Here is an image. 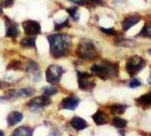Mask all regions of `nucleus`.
Wrapping results in <instances>:
<instances>
[{
    "label": "nucleus",
    "instance_id": "9",
    "mask_svg": "<svg viewBox=\"0 0 151 136\" xmlns=\"http://www.w3.org/2000/svg\"><path fill=\"white\" fill-rule=\"evenodd\" d=\"M25 72L30 75L31 79L34 81V82H39L40 81V77H41V70L39 68V65L35 61L29 60L27 64L25 65Z\"/></svg>",
    "mask_w": 151,
    "mask_h": 136
},
{
    "label": "nucleus",
    "instance_id": "3",
    "mask_svg": "<svg viewBox=\"0 0 151 136\" xmlns=\"http://www.w3.org/2000/svg\"><path fill=\"white\" fill-rule=\"evenodd\" d=\"M77 56L84 60H94L98 56L97 49L90 40H82L77 47Z\"/></svg>",
    "mask_w": 151,
    "mask_h": 136
},
{
    "label": "nucleus",
    "instance_id": "4",
    "mask_svg": "<svg viewBox=\"0 0 151 136\" xmlns=\"http://www.w3.org/2000/svg\"><path fill=\"white\" fill-rule=\"evenodd\" d=\"M77 83L78 87L82 91L91 92L96 86V79L93 75L86 72H77Z\"/></svg>",
    "mask_w": 151,
    "mask_h": 136
},
{
    "label": "nucleus",
    "instance_id": "6",
    "mask_svg": "<svg viewBox=\"0 0 151 136\" xmlns=\"http://www.w3.org/2000/svg\"><path fill=\"white\" fill-rule=\"evenodd\" d=\"M64 68L58 66V65H50L45 70V78L47 82L50 84L59 83L61 76L64 74Z\"/></svg>",
    "mask_w": 151,
    "mask_h": 136
},
{
    "label": "nucleus",
    "instance_id": "26",
    "mask_svg": "<svg viewBox=\"0 0 151 136\" xmlns=\"http://www.w3.org/2000/svg\"><path fill=\"white\" fill-rule=\"evenodd\" d=\"M129 87H132V89H136V87H139V86H141V82L135 78V77H133L132 79H131V82H129Z\"/></svg>",
    "mask_w": 151,
    "mask_h": 136
},
{
    "label": "nucleus",
    "instance_id": "15",
    "mask_svg": "<svg viewBox=\"0 0 151 136\" xmlns=\"http://www.w3.org/2000/svg\"><path fill=\"white\" fill-rule=\"evenodd\" d=\"M92 119H93V121L96 122V125L101 126V125H105V124H107V121H108V117H107V115L104 112V111L98 110L97 112L92 116Z\"/></svg>",
    "mask_w": 151,
    "mask_h": 136
},
{
    "label": "nucleus",
    "instance_id": "23",
    "mask_svg": "<svg viewBox=\"0 0 151 136\" xmlns=\"http://www.w3.org/2000/svg\"><path fill=\"white\" fill-rule=\"evenodd\" d=\"M42 92H43V95L45 97H51V95H55V94H57V89L55 87V86H45L42 89Z\"/></svg>",
    "mask_w": 151,
    "mask_h": 136
},
{
    "label": "nucleus",
    "instance_id": "1",
    "mask_svg": "<svg viewBox=\"0 0 151 136\" xmlns=\"http://www.w3.org/2000/svg\"><path fill=\"white\" fill-rule=\"evenodd\" d=\"M50 44V52L53 58L65 57L70 49L72 39L67 34H51L48 37Z\"/></svg>",
    "mask_w": 151,
    "mask_h": 136
},
{
    "label": "nucleus",
    "instance_id": "11",
    "mask_svg": "<svg viewBox=\"0 0 151 136\" xmlns=\"http://www.w3.org/2000/svg\"><path fill=\"white\" fill-rule=\"evenodd\" d=\"M5 26H6V37L7 38L15 39L18 37L19 30H18V26L16 23L10 21L9 18H5Z\"/></svg>",
    "mask_w": 151,
    "mask_h": 136
},
{
    "label": "nucleus",
    "instance_id": "24",
    "mask_svg": "<svg viewBox=\"0 0 151 136\" xmlns=\"http://www.w3.org/2000/svg\"><path fill=\"white\" fill-rule=\"evenodd\" d=\"M67 13L69 16L73 18V21H77L80 18V14H78V8L77 7H70L67 9Z\"/></svg>",
    "mask_w": 151,
    "mask_h": 136
},
{
    "label": "nucleus",
    "instance_id": "19",
    "mask_svg": "<svg viewBox=\"0 0 151 136\" xmlns=\"http://www.w3.org/2000/svg\"><path fill=\"white\" fill-rule=\"evenodd\" d=\"M137 37L151 39V22H148L144 24V26L142 27L141 32L137 34Z\"/></svg>",
    "mask_w": 151,
    "mask_h": 136
},
{
    "label": "nucleus",
    "instance_id": "2",
    "mask_svg": "<svg viewBox=\"0 0 151 136\" xmlns=\"http://www.w3.org/2000/svg\"><path fill=\"white\" fill-rule=\"evenodd\" d=\"M93 75L100 77L101 79H110L118 76V64L110 61H102L100 64H94L91 67Z\"/></svg>",
    "mask_w": 151,
    "mask_h": 136
},
{
    "label": "nucleus",
    "instance_id": "5",
    "mask_svg": "<svg viewBox=\"0 0 151 136\" xmlns=\"http://www.w3.org/2000/svg\"><path fill=\"white\" fill-rule=\"evenodd\" d=\"M145 65V60L142 57L139 56H132L129 57L127 62H126V72L129 73V76H135L140 70H142Z\"/></svg>",
    "mask_w": 151,
    "mask_h": 136
},
{
    "label": "nucleus",
    "instance_id": "29",
    "mask_svg": "<svg viewBox=\"0 0 151 136\" xmlns=\"http://www.w3.org/2000/svg\"><path fill=\"white\" fill-rule=\"evenodd\" d=\"M13 4H14V0H0V5L2 8L10 7V6H13Z\"/></svg>",
    "mask_w": 151,
    "mask_h": 136
},
{
    "label": "nucleus",
    "instance_id": "25",
    "mask_svg": "<svg viewBox=\"0 0 151 136\" xmlns=\"http://www.w3.org/2000/svg\"><path fill=\"white\" fill-rule=\"evenodd\" d=\"M68 26V21H64L63 23H58V22H55V30L56 31H59V30H63L64 27H66Z\"/></svg>",
    "mask_w": 151,
    "mask_h": 136
},
{
    "label": "nucleus",
    "instance_id": "27",
    "mask_svg": "<svg viewBox=\"0 0 151 136\" xmlns=\"http://www.w3.org/2000/svg\"><path fill=\"white\" fill-rule=\"evenodd\" d=\"M21 68V62L18 60H13L8 65L7 69H19Z\"/></svg>",
    "mask_w": 151,
    "mask_h": 136
},
{
    "label": "nucleus",
    "instance_id": "17",
    "mask_svg": "<svg viewBox=\"0 0 151 136\" xmlns=\"http://www.w3.org/2000/svg\"><path fill=\"white\" fill-rule=\"evenodd\" d=\"M136 105L140 107H150L151 106V92L150 93H147L142 97L137 98L135 100Z\"/></svg>",
    "mask_w": 151,
    "mask_h": 136
},
{
    "label": "nucleus",
    "instance_id": "32",
    "mask_svg": "<svg viewBox=\"0 0 151 136\" xmlns=\"http://www.w3.org/2000/svg\"><path fill=\"white\" fill-rule=\"evenodd\" d=\"M148 83L151 84V75H150V78H149V81H148Z\"/></svg>",
    "mask_w": 151,
    "mask_h": 136
},
{
    "label": "nucleus",
    "instance_id": "16",
    "mask_svg": "<svg viewBox=\"0 0 151 136\" xmlns=\"http://www.w3.org/2000/svg\"><path fill=\"white\" fill-rule=\"evenodd\" d=\"M32 134H33L32 128L27 127V126H21L13 132L12 136H32Z\"/></svg>",
    "mask_w": 151,
    "mask_h": 136
},
{
    "label": "nucleus",
    "instance_id": "18",
    "mask_svg": "<svg viewBox=\"0 0 151 136\" xmlns=\"http://www.w3.org/2000/svg\"><path fill=\"white\" fill-rule=\"evenodd\" d=\"M126 108L127 106L126 105H122V103H114L111 106L109 107V110H110V112L113 113V115H123V113L125 112V110H126Z\"/></svg>",
    "mask_w": 151,
    "mask_h": 136
},
{
    "label": "nucleus",
    "instance_id": "12",
    "mask_svg": "<svg viewBox=\"0 0 151 136\" xmlns=\"http://www.w3.org/2000/svg\"><path fill=\"white\" fill-rule=\"evenodd\" d=\"M140 16L137 15H132V16H129V17H126V18H124V21L122 23V26H123V30L124 31H129L132 26H134L136 25L137 23L140 22Z\"/></svg>",
    "mask_w": 151,
    "mask_h": 136
},
{
    "label": "nucleus",
    "instance_id": "30",
    "mask_svg": "<svg viewBox=\"0 0 151 136\" xmlns=\"http://www.w3.org/2000/svg\"><path fill=\"white\" fill-rule=\"evenodd\" d=\"M0 136H5V134H4V132H2V130H0Z\"/></svg>",
    "mask_w": 151,
    "mask_h": 136
},
{
    "label": "nucleus",
    "instance_id": "20",
    "mask_svg": "<svg viewBox=\"0 0 151 136\" xmlns=\"http://www.w3.org/2000/svg\"><path fill=\"white\" fill-rule=\"evenodd\" d=\"M21 45L24 48H35V37H29L26 39H23Z\"/></svg>",
    "mask_w": 151,
    "mask_h": 136
},
{
    "label": "nucleus",
    "instance_id": "21",
    "mask_svg": "<svg viewBox=\"0 0 151 136\" xmlns=\"http://www.w3.org/2000/svg\"><path fill=\"white\" fill-rule=\"evenodd\" d=\"M113 125L116 127V128H125L126 127V125H127V121L125 120V119H122L119 117H115L113 119Z\"/></svg>",
    "mask_w": 151,
    "mask_h": 136
},
{
    "label": "nucleus",
    "instance_id": "10",
    "mask_svg": "<svg viewBox=\"0 0 151 136\" xmlns=\"http://www.w3.org/2000/svg\"><path fill=\"white\" fill-rule=\"evenodd\" d=\"M80 99L75 97V95H70L67 98L63 99V101L60 102V108L61 109H67V110H75L76 108L80 105Z\"/></svg>",
    "mask_w": 151,
    "mask_h": 136
},
{
    "label": "nucleus",
    "instance_id": "33",
    "mask_svg": "<svg viewBox=\"0 0 151 136\" xmlns=\"http://www.w3.org/2000/svg\"><path fill=\"white\" fill-rule=\"evenodd\" d=\"M1 85H2V83H1V82H0V87H1Z\"/></svg>",
    "mask_w": 151,
    "mask_h": 136
},
{
    "label": "nucleus",
    "instance_id": "14",
    "mask_svg": "<svg viewBox=\"0 0 151 136\" xmlns=\"http://www.w3.org/2000/svg\"><path fill=\"white\" fill-rule=\"evenodd\" d=\"M22 119H23V113L18 112V111H12L7 117L8 126H15L16 124H18L19 121H22Z\"/></svg>",
    "mask_w": 151,
    "mask_h": 136
},
{
    "label": "nucleus",
    "instance_id": "8",
    "mask_svg": "<svg viewBox=\"0 0 151 136\" xmlns=\"http://www.w3.org/2000/svg\"><path fill=\"white\" fill-rule=\"evenodd\" d=\"M24 32L29 37H35L41 32V25L37 21H25L22 24Z\"/></svg>",
    "mask_w": 151,
    "mask_h": 136
},
{
    "label": "nucleus",
    "instance_id": "31",
    "mask_svg": "<svg viewBox=\"0 0 151 136\" xmlns=\"http://www.w3.org/2000/svg\"><path fill=\"white\" fill-rule=\"evenodd\" d=\"M0 14H2V7H1V5H0Z\"/></svg>",
    "mask_w": 151,
    "mask_h": 136
},
{
    "label": "nucleus",
    "instance_id": "28",
    "mask_svg": "<svg viewBox=\"0 0 151 136\" xmlns=\"http://www.w3.org/2000/svg\"><path fill=\"white\" fill-rule=\"evenodd\" d=\"M100 31L102 32V33H105L107 35H117V32L113 29H104V27H101Z\"/></svg>",
    "mask_w": 151,
    "mask_h": 136
},
{
    "label": "nucleus",
    "instance_id": "7",
    "mask_svg": "<svg viewBox=\"0 0 151 136\" xmlns=\"http://www.w3.org/2000/svg\"><path fill=\"white\" fill-rule=\"evenodd\" d=\"M50 103H51V100H50L49 97L41 95V97H35V98L32 99L27 103V107L30 108L31 110L37 111V110H40V109H43L45 107H48Z\"/></svg>",
    "mask_w": 151,
    "mask_h": 136
},
{
    "label": "nucleus",
    "instance_id": "13",
    "mask_svg": "<svg viewBox=\"0 0 151 136\" xmlns=\"http://www.w3.org/2000/svg\"><path fill=\"white\" fill-rule=\"evenodd\" d=\"M70 126L75 130H83L88 127V122L81 117H74L70 119Z\"/></svg>",
    "mask_w": 151,
    "mask_h": 136
},
{
    "label": "nucleus",
    "instance_id": "22",
    "mask_svg": "<svg viewBox=\"0 0 151 136\" xmlns=\"http://www.w3.org/2000/svg\"><path fill=\"white\" fill-rule=\"evenodd\" d=\"M115 44L121 45V47H133V45H135V42L132 40H129V39H117L115 41Z\"/></svg>",
    "mask_w": 151,
    "mask_h": 136
}]
</instances>
